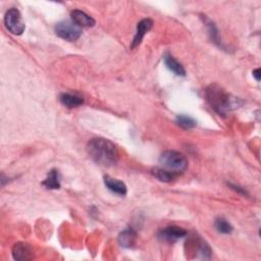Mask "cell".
<instances>
[{
	"mask_svg": "<svg viewBox=\"0 0 261 261\" xmlns=\"http://www.w3.org/2000/svg\"><path fill=\"white\" fill-rule=\"evenodd\" d=\"M260 73H261L260 69H256L255 71H253V75L255 77V79H256L257 82L260 81Z\"/></svg>",
	"mask_w": 261,
	"mask_h": 261,
	"instance_id": "cell-20",
	"label": "cell"
},
{
	"mask_svg": "<svg viewBox=\"0 0 261 261\" xmlns=\"http://www.w3.org/2000/svg\"><path fill=\"white\" fill-rule=\"evenodd\" d=\"M56 33L61 39L69 42H74L81 37L82 30L79 26L73 23V21L63 20L56 26Z\"/></svg>",
	"mask_w": 261,
	"mask_h": 261,
	"instance_id": "cell-4",
	"label": "cell"
},
{
	"mask_svg": "<svg viewBox=\"0 0 261 261\" xmlns=\"http://www.w3.org/2000/svg\"><path fill=\"white\" fill-rule=\"evenodd\" d=\"M207 26H208L209 35L211 37V40L215 43V44H217L219 46H222V41L220 40L219 32H217V29H216L215 25L213 23H211V21H209V23L207 24Z\"/></svg>",
	"mask_w": 261,
	"mask_h": 261,
	"instance_id": "cell-19",
	"label": "cell"
},
{
	"mask_svg": "<svg viewBox=\"0 0 261 261\" xmlns=\"http://www.w3.org/2000/svg\"><path fill=\"white\" fill-rule=\"evenodd\" d=\"M103 181H104V185L106 186V188L110 191H112V193H115L121 196H125L127 194L128 190H127L126 184L124 182L118 181L116 179H112L110 176H104Z\"/></svg>",
	"mask_w": 261,
	"mask_h": 261,
	"instance_id": "cell-10",
	"label": "cell"
},
{
	"mask_svg": "<svg viewBox=\"0 0 261 261\" xmlns=\"http://www.w3.org/2000/svg\"><path fill=\"white\" fill-rule=\"evenodd\" d=\"M42 185L47 189L56 190L60 188V181H59V173L56 169H51L48 173L47 178L42 183Z\"/></svg>",
	"mask_w": 261,
	"mask_h": 261,
	"instance_id": "cell-14",
	"label": "cell"
},
{
	"mask_svg": "<svg viewBox=\"0 0 261 261\" xmlns=\"http://www.w3.org/2000/svg\"><path fill=\"white\" fill-rule=\"evenodd\" d=\"M198 253L201 255L203 259H209L211 256V249L207 243L204 241H200L198 247Z\"/></svg>",
	"mask_w": 261,
	"mask_h": 261,
	"instance_id": "cell-18",
	"label": "cell"
},
{
	"mask_svg": "<svg viewBox=\"0 0 261 261\" xmlns=\"http://www.w3.org/2000/svg\"><path fill=\"white\" fill-rule=\"evenodd\" d=\"M163 60H165L167 68L175 75H182V77L186 75V71H185L183 65L175 57H173L171 54L166 53L165 56H163Z\"/></svg>",
	"mask_w": 261,
	"mask_h": 261,
	"instance_id": "cell-11",
	"label": "cell"
},
{
	"mask_svg": "<svg viewBox=\"0 0 261 261\" xmlns=\"http://www.w3.org/2000/svg\"><path fill=\"white\" fill-rule=\"evenodd\" d=\"M72 21L80 28H91L95 26V20L89 15L79 9H75L71 13Z\"/></svg>",
	"mask_w": 261,
	"mask_h": 261,
	"instance_id": "cell-8",
	"label": "cell"
},
{
	"mask_svg": "<svg viewBox=\"0 0 261 261\" xmlns=\"http://www.w3.org/2000/svg\"><path fill=\"white\" fill-rule=\"evenodd\" d=\"M87 152L96 163L102 167H113L119 159L117 147L105 138H93L90 140L87 145Z\"/></svg>",
	"mask_w": 261,
	"mask_h": 261,
	"instance_id": "cell-1",
	"label": "cell"
},
{
	"mask_svg": "<svg viewBox=\"0 0 261 261\" xmlns=\"http://www.w3.org/2000/svg\"><path fill=\"white\" fill-rule=\"evenodd\" d=\"M137 234L133 228H127L118 235V243L124 248H130L133 247L136 243Z\"/></svg>",
	"mask_w": 261,
	"mask_h": 261,
	"instance_id": "cell-12",
	"label": "cell"
},
{
	"mask_svg": "<svg viewBox=\"0 0 261 261\" xmlns=\"http://www.w3.org/2000/svg\"><path fill=\"white\" fill-rule=\"evenodd\" d=\"M159 168L180 176V173L187 169L188 159L178 151L168 150L159 157Z\"/></svg>",
	"mask_w": 261,
	"mask_h": 261,
	"instance_id": "cell-3",
	"label": "cell"
},
{
	"mask_svg": "<svg viewBox=\"0 0 261 261\" xmlns=\"http://www.w3.org/2000/svg\"><path fill=\"white\" fill-rule=\"evenodd\" d=\"M152 27H153V20L151 19H144L141 20L140 23H138L136 35L133 39L132 46H130L132 49H135L141 44V42H142L143 38L145 37L146 33H148L152 29Z\"/></svg>",
	"mask_w": 261,
	"mask_h": 261,
	"instance_id": "cell-7",
	"label": "cell"
},
{
	"mask_svg": "<svg viewBox=\"0 0 261 261\" xmlns=\"http://www.w3.org/2000/svg\"><path fill=\"white\" fill-rule=\"evenodd\" d=\"M206 99L210 104L211 108L220 115L226 114L235 108L236 104L233 97L228 94L224 89L221 88L217 85H210L205 91Z\"/></svg>",
	"mask_w": 261,
	"mask_h": 261,
	"instance_id": "cell-2",
	"label": "cell"
},
{
	"mask_svg": "<svg viewBox=\"0 0 261 261\" xmlns=\"http://www.w3.org/2000/svg\"><path fill=\"white\" fill-rule=\"evenodd\" d=\"M216 231L221 233V234H224V235H228L233 232V226L232 224L228 223L227 221H225L224 219H217L214 223Z\"/></svg>",
	"mask_w": 261,
	"mask_h": 261,
	"instance_id": "cell-16",
	"label": "cell"
},
{
	"mask_svg": "<svg viewBox=\"0 0 261 261\" xmlns=\"http://www.w3.org/2000/svg\"><path fill=\"white\" fill-rule=\"evenodd\" d=\"M13 256L16 260H30L34 257V253L29 244L18 243L13 248Z\"/></svg>",
	"mask_w": 261,
	"mask_h": 261,
	"instance_id": "cell-9",
	"label": "cell"
},
{
	"mask_svg": "<svg viewBox=\"0 0 261 261\" xmlns=\"http://www.w3.org/2000/svg\"><path fill=\"white\" fill-rule=\"evenodd\" d=\"M4 24L6 29L14 35H21L25 31V24L19 10L17 8L8 9L4 17Z\"/></svg>",
	"mask_w": 261,
	"mask_h": 261,
	"instance_id": "cell-5",
	"label": "cell"
},
{
	"mask_svg": "<svg viewBox=\"0 0 261 261\" xmlns=\"http://www.w3.org/2000/svg\"><path fill=\"white\" fill-rule=\"evenodd\" d=\"M186 235H187L186 230H184V228L180 226H168L160 230L157 234V237L159 240L163 242L175 243Z\"/></svg>",
	"mask_w": 261,
	"mask_h": 261,
	"instance_id": "cell-6",
	"label": "cell"
},
{
	"mask_svg": "<svg viewBox=\"0 0 261 261\" xmlns=\"http://www.w3.org/2000/svg\"><path fill=\"white\" fill-rule=\"evenodd\" d=\"M59 101L61 102L62 105L67 106L69 108L79 107L84 103V99L82 97L77 96L75 94H70V93H62L59 96Z\"/></svg>",
	"mask_w": 261,
	"mask_h": 261,
	"instance_id": "cell-13",
	"label": "cell"
},
{
	"mask_svg": "<svg viewBox=\"0 0 261 261\" xmlns=\"http://www.w3.org/2000/svg\"><path fill=\"white\" fill-rule=\"evenodd\" d=\"M176 123L184 129H192L196 126V121L187 115H178Z\"/></svg>",
	"mask_w": 261,
	"mask_h": 261,
	"instance_id": "cell-17",
	"label": "cell"
},
{
	"mask_svg": "<svg viewBox=\"0 0 261 261\" xmlns=\"http://www.w3.org/2000/svg\"><path fill=\"white\" fill-rule=\"evenodd\" d=\"M152 173H153L154 177L157 178L159 181L165 182V183H170L172 181H175L179 177L178 175H176V173L168 171L161 168H155L153 170H152Z\"/></svg>",
	"mask_w": 261,
	"mask_h": 261,
	"instance_id": "cell-15",
	"label": "cell"
}]
</instances>
